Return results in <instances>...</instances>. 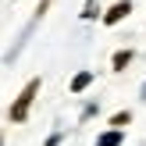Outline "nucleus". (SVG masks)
<instances>
[{"mask_svg": "<svg viewBox=\"0 0 146 146\" xmlns=\"http://www.w3.org/2000/svg\"><path fill=\"white\" fill-rule=\"evenodd\" d=\"M89 82H93V75H89V71H82V75H78L75 82H71V93H82V89H86Z\"/></svg>", "mask_w": 146, "mask_h": 146, "instance_id": "obj_3", "label": "nucleus"}, {"mask_svg": "<svg viewBox=\"0 0 146 146\" xmlns=\"http://www.w3.org/2000/svg\"><path fill=\"white\" fill-rule=\"evenodd\" d=\"M118 143H121V135H118V132H111V135H104L96 146H118Z\"/></svg>", "mask_w": 146, "mask_h": 146, "instance_id": "obj_6", "label": "nucleus"}, {"mask_svg": "<svg viewBox=\"0 0 146 146\" xmlns=\"http://www.w3.org/2000/svg\"><path fill=\"white\" fill-rule=\"evenodd\" d=\"M36 93H39V78H32V82L18 93V100L11 104V121H25V118H29V107H32Z\"/></svg>", "mask_w": 146, "mask_h": 146, "instance_id": "obj_1", "label": "nucleus"}, {"mask_svg": "<svg viewBox=\"0 0 146 146\" xmlns=\"http://www.w3.org/2000/svg\"><path fill=\"white\" fill-rule=\"evenodd\" d=\"M128 121H132V114L125 111V114H114V118H111V125H114V128H125Z\"/></svg>", "mask_w": 146, "mask_h": 146, "instance_id": "obj_5", "label": "nucleus"}, {"mask_svg": "<svg viewBox=\"0 0 146 146\" xmlns=\"http://www.w3.org/2000/svg\"><path fill=\"white\" fill-rule=\"evenodd\" d=\"M128 11H132V4H128V0H121V4H114L111 11L104 14V21H107V25H114V21H121V18H125Z\"/></svg>", "mask_w": 146, "mask_h": 146, "instance_id": "obj_2", "label": "nucleus"}, {"mask_svg": "<svg viewBox=\"0 0 146 146\" xmlns=\"http://www.w3.org/2000/svg\"><path fill=\"white\" fill-rule=\"evenodd\" d=\"M128 61H132V50H121V54H114V68H118V71L125 68Z\"/></svg>", "mask_w": 146, "mask_h": 146, "instance_id": "obj_4", "label": "nucleus"}]
</instances>
